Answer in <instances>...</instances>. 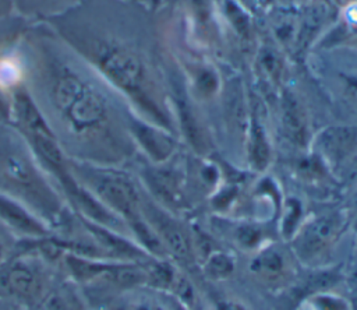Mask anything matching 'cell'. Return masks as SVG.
<instances>
[{"mask_svg": "<svg viewBox=\"0 0 357 310\" xmlns=\"http://www.w3.org/2000/svg\"><path fill=\"white\" fill-rule=\"evenodd\" d=\"M0 222L11 232L31 240L46 239L47 223L18 200L0 193Z\"/></svg>", "mask_w": 357, "mask_h": 310, "instance_id": "cell-6", "label": "cell"}, {"mask_svg": "<svg viewBox=\"0 0 357 310\" xmlns=\"http://www.w3.org/2000/svg\"><path fill=\"white\" fill-rule=\"evenodd\" d=\"M282 123L286 137L298 147H304L308 140V121L301 103L293 94L287 92L282 102Z\"/></svg>", "mask_w": 357, "mask_h": 310, "instance_id": "cell-8", "label": "cell"}, {"mask_svg": "<svg viewBox=\"0 0 357 310\" xmlns=\"http://www.w3.org/2000/svg\"><path fill=\"white\" fill-rule=\"evenodd\" d=\"M0 123H11V92L0 87Z\"/></svg>", "mask_w": 357, "mask_h": 310, "instance_id": "cell-17", "label": "cell"}, {"mask_svg": "<svg viewBox=\"0 0 357 310\" xmlns=\"http://www.w3.org/2000/svg\"><path fill=\"white\" fill-rule=\"evenodd\" d=\"M311 300L315 310H350L349 303L335 295H315Z\"/></svg>", "mask_w": 357, "mask_h": 310, "instance_id": "cell-15", "label": "cell"}, {"mask_svg": "<svg viewBox=\"0 0 357 310\" xmlns=\"http://www.w3.org/2000/svg\"><path fill=\"white\" fill-rule=\"evenodd\" d=\"M237 242L245 249H254L261 242V230L254 225H243L236 233Z\"/></svg>", "mask_w": 357, "mask_h": 310, "instance_id": "cell-16", "label": "cell"}, {"mask_svg": "<svg viewBox=\"0 0 357 310\" xmlns=\"http://www.w3.org/2000/svg\"><path fill=\"white\" fill-rule=\"evenodd\" d=\"M347 89H349V96H350V99H351L353 103L357 106V81L349 84V85H347Z\"/></svg>", "mask_w": 357, "mask_h": 310, "instance_id": "cell-21", "label": "cell"}, {"mask_svg": "<svg viewBox=\"0 0 357 310\" xmlns=\"http://www.w3.org/2000/svg\"><path fill=\"white\" fill-rule=\"evenodd\" d=\"M218 310H247V309L243 307L241 304L236 303V302L229 300V302H222V303H219Z\"/></svg>", "mask_w": 357, "mask_h": 310, "instance_id": "cell-20", "label": "cell"}, {"mask_svg": "<svg viewBox=\"0 0 357 310\" xmlns=\"http://www.w3.org/2000/svg\"><path fill=\"white\" fill-rule=\"evenodd\" d=\"M284 258L276 249L262 250L252 261L251 268L255 274L265 279H278L284 272Z\"/></svg>", "mask_w": 357, "mask_h": 310, "instance_id": "cell-12", "label": "cell"}, {"mask_svg": "<svg viewBox=\"0 0 357 310\" xmlns=\"http://www.w3.org/2000/svg\"><path fill=\"white\" fill-rule=\"evenodd\" d=\"M130 131L144 151H146L148 155L155 161L166 159L173 149V142L169 137L141 121L131 120Z\"/></svg>", "mask_w": 357, "mask_h": 310, "instance_id": "cell-10", "label": "cell"}, {"mask_svg": "<svg viewBox=\"0 0 357 310\" xmlns=\"http://www.w3.org/2000/svg\"><path fill=\"white\" fill-rule=\"evenodd\" d=\"M124 310H163V307L152 300L139 299V300L128 303Z\"/></svg>", "mask_w": 357, "mask_h": 310, "instance_id": "cell-19", "label": "cell"}, {"mask_svg": "<svg viewBox=\"0 0 357 310\" xmlns=\"http://www.w3.org/2000/svg\"><path fill=\"white\" fill-rule=\"evenodd\" d=\"M319 147L331 161H340L357 147V128H328L321 135Z\"/></svg>", "mask_w": 357, "mask_h": 310, "instance_id": "cell-11", "label": "cell"}, {"mask_svg": "<svg viewBox=\"0 0 357 310\" xmlns=\"http://www.w3.org/2000/svg\"><path fill=\"white\" fill-rule=\"evenodd\" d=\"M54 32L79 57H82L110 87L121 91L153 120L163 121L151 95V81L141 54L117 35L93 24H59Z\"/></svg>", "mask_w": 357, "mask_h": 310, "instance_id": "cell-2", "label": "cell"}, {"mask_svg": "<svg viewBox=\"0 0 357 310\" xmlns=\"http://www.w3.org/2000/svg\"><path fill=\"white\" fill-rule=\"evenodd\" d=\"M74 177L128 228L141 222V197L132 179L113 165H98L68 158Z\"/></svg>", "mask_w": 357, "mask_h": 310, "instance_id": "cell-4", "label": "cell"}, {"mask_svg": "<svg viewBox=\"0 0 357 310\" xmlns=\"http://www.w3.org/2000/svg\"><path fill=\"white\" fill-rule=\"evenodd\" d=\"M6 289L21 299H32L40 290V278L24 261L13 263L4 274Z\"/></svg>", "mask_w": 357, "mask_h": 310, "instance_id": "cell-9", "label": "cell"}, {"mask_svg": "<svg viewBox=\"0 0 357 310\" xmlns=\"http://www.w3.org/2000/svg\"><path fill=\"white\" fill-rule=\"evenodd\" d=\"M142 211L148 214V219H145L159 236L166 251L174 256L176 260L187 263L191 258V244L180 226L163 214H160L158 209L144 207Z\"/></svg>", "mask_w": 357, "mask_h": 310, "instance_id": "cell-7", "label": "cell"}, {"mask_svg": "<svg viewBox=\"0 0 357 310\" xmlns=\"http://www.w3.org/2000/svg\"><path fill=\"white\" fill-rule=\"evenodd\" d=\"M204 271L211 279H225L233 274L234 261L227 253L213 250L205 256Z\"/></svg>", "mask_w": 357, "mask_h": 310, "instance_id": "cell-13", "label": "cell"}, {"mask_svg": "<svg viewBox=\"0 0 357 310\" xmlns=\"http://www.w3.org/2000/svg\"><path fill=\"white\" fill-rule=\"evenodd\" d=\"M342 230V219L335 214H325L307 222L293 235V247L297 256L305 261L317 260L337 240Z\"/></svg>", "mask_w": 357, "mask_h": 310, "instance_id": "cell-5", "label": "cell"}, {"mask_svg": "<svg viewBox=\"0 0 357 310\" xmlns=\"http://www.w3.org/2000/svg\"><path fill=\"white\" fill-rule=\"evenodd\" d=\"M0 193L26 205L42 221L61 216V201L24 137L0 123Z\"/></svg>", "mask_w": 357, "mask_h": 310, "instance_id": "cell-3", "label": "cell"}, {"mask_svg": "<svg viewBox=\"0 0 357 310\" xmlns=\"http://www.w3.org/2000/svg\"><path fill=\"white\" fill-rule=\"evenodd\" d=\"M42 310H70V306L61 296L53 295L46 299Z\"/></svg>", "mask_w": 357, "mask_h": 310, "instance_id": "cell-18", "label": "cell"}, {"mask_svg": "<svg viewBox=\"0 0 357 310\" xmlns=\"http://www.w3.org/2000/svg\"><path fill=\"white\" fill-rule=\"evenodd\" d=\"M1 258H3V244L0 242V261H1Z\"/></svg>", "mask_w": 357, "mask_h": 310, "instance_id": "cell-22", "label": "cell"}, {"mask_svg": "<svg viewBox=\"0 0 357 310\" xmlns=\"http://www.w3.org/2000/svg\"><path fill=\"white\" fill-rule=\"evenodd\" d=\"M21 50L31 95L71 159L113 165L127 151L100 75L54 32H24Z\"/></svg>", "mask_w": 357, "mask_h": 310, "instance_id": "cell-1", "label": "cell"}, {"mask_svg": "<svg viewBox=\"0 0 357 310\" xmlns=\"http://www.w3.org/2000/svg\"><path fill=\"white\" fill-rule=\"evenodd\" d=\"M250 159L252 165L258 169L266 166L269 161V145L264 134V128L255 121L251 128V141H250Z\"/></svg>", "mask_w": 357, "mask_h": 310, "instance_id": "cell-14", "label": "cell"}]
</instances>
